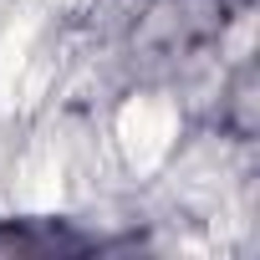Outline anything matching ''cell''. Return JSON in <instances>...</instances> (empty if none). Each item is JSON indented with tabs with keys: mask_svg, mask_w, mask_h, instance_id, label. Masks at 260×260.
Instances as JSON below:
<instances>
[{
	"mask_svg": "<svg viewBox=\"0 0 260 260\" xmlns=\"http://www.w3.org/2000/svg\"><path fill=\"white\" fill-rule=\"evenodd\" d=\"M224 31V0H148L133 21V51L153 61L194 56Z\"/></svg>",
	"mask_w": 260,
	"mask_h": 260,
	"instance_id": "obj_1",
	"label": "cell"
}]
</instances>
